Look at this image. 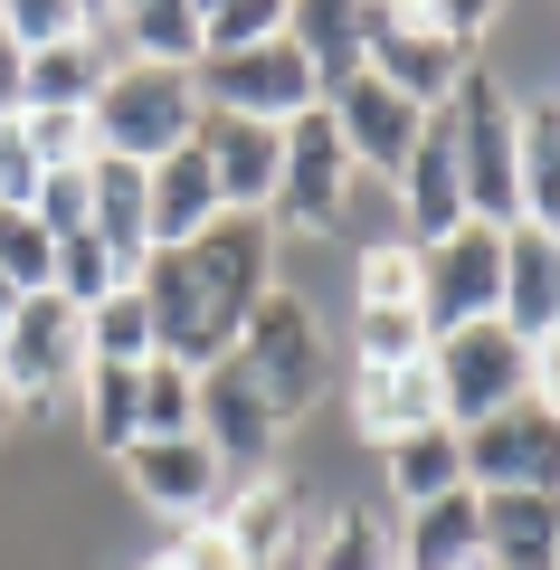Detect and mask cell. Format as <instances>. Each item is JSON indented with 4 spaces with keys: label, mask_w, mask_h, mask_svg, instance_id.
I'll use <instances>...</instances> for the list:
<instances>
[{
    "label": "cell",
    "mask_w": 560,
    "mask_h": 570,
    "mask_svg": "<svg viewBox=\"0 0 560 570\" xmlns=\"http://www.w3.org/2000/svg\"><path fill=\"white\" fill-rule=\"evenodd\" d=\"M419 428H446V400H438V371L400 362V371H352V438H371V448H400V438H419Z\"/></svg>",
    "instance_id": "d6986e66"
},
{
    "label": "cell",
    "mask_w": 560,
    "mask_h": 570,
    "mask_svg": "<svg viewBox=\"0 0 560 570\" xmlns=\"http://www.w3.org/2000/svg\"><path fill=\"white\" fill-rule=\"evenodd\" d=\"M10 314H20V285H10V276H0V333H10Z\"/></svg>",
    "instance_id": "7bdbcfd3"
},
{
    "label": "cell",
    "mask_w": 560,
    "mask_h": 570,
    "mask_svg": "<svg viewBox=\"0 0 560 570\" xmlns=\"http://www.w3.org/2000/svg\"><path fill=\"white\" fill-rule=\"evenodd\" d=\"M0 39L20 48V58L67 48V39H86V0H0Z\"/></svg>",
    "instance_id": "836d02e7"
},
{
    "label": "cell",
    "mask_w": 560,
    "mask_h": 570,
    "mask_svg": "<svg viewBox=\"0 0 560 570\" xmlns=\"http://www.w3.org/2000/svg\"><path fill=\"white\" fill-rule=\"evenodd\" d=\"M428 371H438L446 428H484L494 409L522 400V381H532V352H522L503 324H456V333H438V343H428Z\"/></svg>",
    "instance_id": "ba28073f"
},
{
    "label": "cell",
    "mask_w": 560,
    "mask_h": 570,
    "mask_svg": "<svg viewBox=\"0 0 560 570\" xmlns=\"http://www.w3.org/2000/svg\"><path fill=\"white\" fill-rule=\"evenodd\" d=\"M352 314H419V247L381 238L352 257Z\"/></svg>",
    "instance_id": "4316f807"
},
{
    "label": "cell",
    "mask_w": 560,
    "mask_h": 570,
    "mask_svg": "<svg viewBox=\"0 0 560 570\" xmlns=\"http://www.w3.org/2000/svg\"><path fill=\"white\" fill-rule=\"evenodd\" d=\"M171 570H247V551L228 542V523L209 513V523H180V542H171Z\"/></svg>",
    "instance_id": "ab89813d"
},
{
    "label": "cell",
    "mask_w": 560,
    "mask_h": 570,
    "mask_svg": "<svg viewBox=\"0 0 560 570\" xmlns=\"http://www.w3.org/2000/svg\"><path fill=\"white\" fill-rule=\"evenodd\" d=\"M228 362L247 371V390H257L285 428H295L304 409L333 390V343H323L314 305H304L295 285H266V295H257V314H247V333H238V352H228Z\"/></svg>",
    "instance_id": "7a4b0ae2"
},
{
    "label": "cell",
    "mask_w": 560,
    "mask_h": 570,
    "mask_svg": "<svg viewBox=\"0 0 560 570\" xmlns=\"http://www.w3.org/2000/svg\"><path fill=\"white\" fill-rule=\"evenodd\" d=\"M10 115H20V48L0 39V124H10Z\"/></svg>",
    "instance_id": "b9f144b4"
},
{
    "label": "cell",
    "mask_w": 560,
    "mask_h": 570,
    "mask_svg": "<svg viewBox=\"0 0 560 570\" xmlns=\"http://www.w3.org/2000/svg\"><path fill=\"white\" fill-rule=\"evenodd\" d=\"M342 209H352V153H342L333 115H295L285 124V163H276V209L266 228H295V238H333Z\"/></svg>",
    "instance_id": "52a82bcc"
},
{
    "label": "cell",
    "mask_w": 560,
    "mask_h": 570,
    "mask_svg": "<svg viewBox=\"0 0 560 570\" xmlns=\"http://www.w3.org/2000/svg\"><path fill=\"white\" fill-rule=\"evenodd\" d=\"M285 39H295V58L314 67L323 96H342V86L361 77V10L352 0H295V10H285Z\"/></svg>",
    "instance_id": "d4e9b609"
},
{
    "label": "cell",
    "mask_w": 560,
    "mask_h": 570,
    "mask_svg": "<svg viewBox=\"0 0 560 570\" xmlns=\"http://www.w3.org/2000/svg\"><path fill=\"white\" fill-rule=\"evenodd\" d=\"M494 295H503V238L494 228H456V238L419 247V324L428 343L456 324H494Z\"/></svg>",
    "instance_id": "30bf717a"
},
{
    "label": "cell",
    "mask_w": 560,
    "mask_h": 570,
    "mask_svg": "<svg viewBox=\"0 0 560 570\" xmlns=\"http://www.w3.org/2000/svg\"><path fill=\"white\" fill-rule=\"evenodd\" d=\"M209 456L228 466V485H257L266 466H276V438H285V419L247 390V371L238 362H219V371H200V428H190Z\"/></svg>",
    "instance_id": "7c38bea8"
},
{
    "label": "cell",
    "mask_w": 560,
    "mask_h": 570,
    "mask_svg": "<svg viewBox=\"0 0 560 570\" xmlns=\"http://www.w3.org/2000/svg\"><path fill=\"white\" fill-rule=\"evenodd\" d=\"M86 362H115V371H143V362H153V314H143L134 285L105 295V305L86 314Z\"/></svg>",
    "instance_id": "f546056e"
},
{
    "label": "cell",
    "mask_w": 560,
    "mask_h": 570,
    "mask_svg": "<svg viewBox=\"0 0 560 570\" xmlns=\"http://www.w3.org/2000/svg\"><path fill=\"white\" fill-rule=\"evenodd\" d=\"M219 181H209L200 142H180L171 163H153V247H190L200 228H219Z\"/></svg>",
    "instance_id": "603a6c76"
},
{
    "label": "cell",
    "mask_w": 560,
    "mask_h": 570,
    "mask_svg": "<svg viewBox=\"0 0 560 570\" xmlns=\"http://www.w3.org/2000/svg\"><path fill=\"white\" fill-rule=\"evenodd\" d=\"M86 124H96V153L153 171L200 134V86H190V67H115L105 96L86 105Z\"/></svg>",
    "instance_id": "277c9868"
},
{
    "label": "cell",
    "mask_w": 560,
    "mask_h": 570,
    "mask_svg": "<svg viewBox=\"0 0 560 570\" xmlns=\"http://www.w3.org/2000/svg\"><path fill=\"white\" fill-rule=\"evenodd\" d=\"M86 381V314L58 295H20L10 333H0V390L10 400H48V390Z\"/></svg>",
    "instance_id": "8fae6325"
},
{
    "label": "cell",
    "mask_w": 560,
    "mask_h": 570,
    "mask_svg": "<svg viewBox=\"0 0 560 570\" xmlns=\"http://www.w3.org/2000/svg\"><path fill=\"white\" fill-rule=\"evenodd\" d=\"M314 570H400V542H390L371 513H333L314 532Z\"/></svg>",
    "instance_id": "d6a6232c"
},
{
    "label": "cell",
    "mask_w": 560,
    "mask_h": 570,
    "mask_svg": "<svg viewBox=\"0 0 560 570\" xmlns=\"http://www.w3.org/2000/svg\"><path fill=\"white\" fill-rule=\"evenodd\" d=\"M105 77H115V67H105L86 39L39 48V58H20V115H86V105L105 96Z\"/></svg>",
    "instance_id": "484cf974"
},
{
    "label": "cell",
    "mask_w": 560,
    "mask_h": 570,
    "mask_svg": "<svg viewBox=\"0 0 560 570\" xmlns=\"http://www.w3.org/2000/svg\"><path fill=\"white\" fill-rule=\"evenodd\" d=\"M257 39H285V0H209L200 10V58H238Z\"/></svg>",
    "instance_id": "1f68e13d"
},
{
    "label": "cell",
    "mask_w": 560,
    "mask_h": 570,
    "mask_svg": "<svg viewBox=\"0 0 560 570\" xmlns=\"http://www.w3.org/2000/svg\"><path fill=\"white\" fill-rule=\"evenodd\" d=\"M190 86H200L209 115L276 124V134L323 105V86H314V67L295 58V39H257V48H238V58H200V67H190Z\"/></svg>",
    "instance_id": "8992f818"
},
{
    "label": "cell",
    "mask_w": 560,
    "mask_h": 570,
    "mask_svg": "<svg viewBox=\"0 0 560 570\" xmlns=\"http://www.w3.org/2000/svg\"><path fill=\"white\" fill-rule=\"evenodd\" d=\"M29 153H39V171H86L96 163V124L86 115H20Z\"/></svg>",
    "instance_id": "8d00e7d4"
},
{
    "label": "cell",
    "mask_w": 560,
    "mask_h": 570,
    "mask_svg": "<svg viewBox=\"0 0 560 570\" xmlns=\"http://www.w3.org/2000/svg\"><path fill=\"white\" fill-rule=\"evenodd\" d=\"M143 570H171V551H161V561H143Z\"/></svg>",
    "instance_id": "f6af8a7d"
},
{
    "label": "cell",
    "mask_w": 560,
    "mask_h": 570,
    "mask_svg": "<svg viewBox=\"0 0 560 570\" xmlns=\"http://www.w3.org/2000/svg\"><path fill=\"white\" fill-rule=\"evenodd\" d=\"M124 466H134L143 504H161L171 523H209V513H228V466L200 448V438H134L124 448Z\"/></svg>",
    "instance_id": "5bb4252c"
},
{
    "label": "cell",
    "mask_w": 560,
    "mask_h": 570,
    "mask_svg": "<svg viewBox=\"0 0 560 570\" xmlns=\"http://www.w3.org/2000/svg\"><path fill=\"white\" fill-rule=\"evenodd\" d=\"M475 570H484V561H475Z\"/></svg>",
    "instance_id": "bcb514c9"
},
{
    "label": "cell",
    "mask_w": 560,
    "mask_h": 570,
    "mask_svg": "<svg viewBox=\"0 0 560 570\" xmlns=\"http://www.w3.org/2000/svg\"><path fill=\"white\" fill-rule=\"evenodd\" d=\"M29 219L48 228V247L86 238V171H48V181H39V200H29Z\"/></svg>",
    "instance_id": "74e56055"
},
{
    "label": "cell",
    "mask_w": 560,
    "mask_h": 570,
    "mask_svg": "<svg viewBox=\"0 0 560 570\" xmlns=\"http://www.w3.org/2000/svg\"><path fill=\"white\" fill-rule=\"evenodd\" d=\"M419 352H428L419 314H352V371H400Z\"/></svg>",
    "instance_id": "e575fe53"
},
{
    "label": "cell",
    "mask_w": 560,
    "mask_h": 570,
    "mask_svg": "<svg viewBox=\"0 0 560 570\" xmlns=\"http://www.w3.org/2000/svg\"><path fill=\"white\" fill-rule=\"evenodd\" d=\"M276 285V228L266 219H219L190 247H153V266L134 276L143 314H153V352L180 371H219L238 352L257 295Z\"/></svg>",
    "instance_id": "6da1fadb"
},
{
    "label": "cell",
    "mask_w": 560,
    "mask_h": 570,
    "mask_svg": "<svg viewBox=\"0 0 560 570\" xmlns=\"http://www.w3.org/2000/svg\"><path fill=\"white\" fill-rule=\"evenodd\" d=\"M200 428V371H180V362H143V438H190Z\"/></svg>",
    "instance_id": "4dcf8cb0"
},
{
    "label": "cell",
    "mask_w": 560,
    "mask_h": 570,
    "mask_svg": "<svg viewBox=\"0 0 560 570\" xmlns=\"http://www.w3.org/2000/svg\"><path fill=\"white\" fill-rule=\"evenodd\" d=\"M228 542L247 551V570H276L285 551H295V523H304V485H285V475H257V485L228 494Z\"/></svg>",
    "instance_id": "cb8c5ba5"
},
{
    "label": "cell",
    "mask_w": 560,
    "mask_h": 570,
    "mask_svg": "<svg viewBox=\"0 0 560 570\" xmlns=\"http://www.w3.org/2000/svg\"><path fill=\"white\" fill-rule=\"evenodd\" d=\"M522 400H541L560 419V333H551V343H532V381H522Z\"/></svg>",
    "instance_id": "60d3db41"
},
{
    "label": "cell",
    "mask_w": 560,
    "mask_h": 570,
    "mask_svg": "<svg viewBox=\"0 0 560 570\" xmlns=\"http://www.w3.org/2000/svg\"><path fill=\"white\" fill-rule=\"evenodd\" d=\"M456 448L475 494H560V419L541 400H513L484 428H456Z\"/></svg>",
    "instance_id": "9c48e42d"
},
{
    "label": "cell",
    "mask_w": 560,
    "mask_h": 570,
    "mask_svg": "<svg viewBox=\"0 0 560 570\" xmlns=\"http://www.w3.org/2000/svg\"><path fill=\"white\" fill-rule=\"evenodd\" d=\"M323 115H333V134H342V153H352V171H381V181H400V163L419 153V105L409 96H390L381 77H352L342 96H323Z\"/></svg>",
    "instance_id": "2e32d148"
},
{
    "label": "cell",
    "mask_w": 560,
    "mask_h": 570,
    "mask_svg": "<svg viewBox=\"0 0 560 570\" xmlns=\"http://www.w3.org/2000/svg\"><path fill=\"white\" fill-rule=\"evenodd\" d=\"M10 409H20V400H10V390H0V428H10Z\"/></svg>",
    "instance_id": "ee69618b"
},
{
    "label": "cell",
    "mask_w": 560,
    "mask_h": 570,
    "mask_svg": "<svg viewBox=\"0 0 560 570\" xmlns=\"http://www.w3.org/2000/svg\"><path fill=\"white\" fill-rule=\"evenodd\" d=\"M446 134H456V171H465V219L503 238L522 200H513V105H503L494 67H465V86L446 96Z\"/></svg>",
    "instance_id": "5b68a950"
},
{
    "label": "cell",
    "mask_w": 560,
    "mask_h": 570,
    "mask_svg": "<svg viewBox=\"0 0 560 570\" xmlns=\"http://www.w3.org/2000/svg\"><path fill=\"white\" fill-rule=\"evenodd\" d=\"M48 266H58L48 228L29 219V209H0V276L20 285V295H48Z\"/></svg>",
    "instance_id": "d590c367"
},
{
    "label": "cell",
    "mask_w": 560,
    "mask_h": 570,
    "mask_svg": "<svg viewBox=\"0 0 560 570\" xmlns=\"http://www.w3.org/2000/svg\"><path fill=\"white\" fill-rule=\"evenodd\" d=\"M400 209H409V247H438L456 238L465 219V171H456V134H446V105L419 124V153L400 163Z\"/></svg>",
    "instance_id": "ac0fdd59"
},
{
    "label": "cell",
    "mask_w": 560,
    "mask_h": 570,
    "mask_svg": "<svg viewBox=\"0 0 560 570\" xmlns=\"http://www.w3.org/2000/svg\"><path fill=\"white\" fill-rule=\"evenodd\" d=\"M560 494H484V570H551Z\"/></svg>",
    "instance_id": "7402d4cb"
},
{
    "label": "cell",
    "mask_w": 560,
    "mask_h": 570,
    "mask_svg": "<svg viewBox=\"0 0 560 570\" xmlns=\"http://www.w3.org/2000/svg\"><path fill=\"white\" fill-rule=\"evenodd\" d=\"M484 561V494L456 485L438 504H409V532H400V570H475Z\"/></svg>",
    "instance_id": "ffe728a7"
},
{
    "label": "cell",
    "mask_w": 560,
    "mask_h": 570,
    "mask_svg": "<svg viewBox=\"0 0 560 570\" xmlns=\"http://www.w3.org/2000/svg\"><path fill=\"white\" fill-rule=\"evenodd\" d=\"M551 570H560V561H551Z\"/></svg>",
    "instance_id": "7dc6e473"
},
{
    "label": "cell",
    "mask_w": 560,
    "mask_h": 570,
    "mask_svg": "<svg viewBox=\"0 0 560 570\" xmlns=\"http://www.w3.org/2000/svg\"><path fill=\"white\" fill-rule=\"evenodd\" d=\"M494 324L513 333L522 352L560 333V238L551 228H503V295H494Z\"/></svg>",
    "instance_id": "e0dca14e"
},
{
    "label": "cell",
    "mask_w": 560,
    "mask_h": 570,
    "mask_svg": "<svg viewBox=\"0 0 560 570\" xmlns=\"http://www.w3.org/2000/svg\"><path fill=\"white\" fill-rule=\"evenodd\" d=\"M86 238L115 257L124 285L153 266V171H143V163H115V153L86 163Z\"/></svg>",
    "instance_id": "9a60e30c"
},
{
    "label": "cell",
    "mask_w": 560,
    "mask_h": 570,
    "mask_svg": "<svg viewBox=\"0 0 560 570\" xmlns=\"http://www.w3.org/2000/svg\"><path fill=\"white\" fill-rule=\"evenodd\" d=\"M86 438L105 456H124L143 438V371H115V362H86Z\"/></svg>",
    "instance_id": "f1b7e54d"
},
{
    "label": "cell",
    "mask_w": 560,
    "mask_h": 570,
    "mask_svg": "<svg viewBox=\"0 0 560 570\" xmlns=\"http://www.w3.org/2000/svg\"><path fill=\"white\" fill-rule=\"evenodd\" d=\"M200 163L209 181H219V209L228 219H266L276 209V163H285V134L276 124H238V115H209L200 105Z\"/></svg>",
    "instance_id": "4fadbf2b"
},
{
    "label": "cell",
    "mask_w": 560,
    "mask_h": 570,
    "mask_svg": "<svg viewBox=\"0 0 560 570\" xmlns=\"http://www.w3.org/2000/svg\"><path fill=\"white\" fill-rule=\"evenodd\" d=\"M513 200H522V228L560 238V96L513 105Z\"/></svg>",
    "instance_id": "44dd1931"
},
{
    "label": "cell",
    "mask_w": 560,
    "mask_h": 570,
    "mask_svg": "<svg viewBox=\"0 0 560 570\" xmlns=\"http://www.w3.org/2000/svg\"><path fill=\"white\" fill-rule=\"evenodd\" d=\"M475 48H456V29L438 10H409V0H361V77H381L390 96H409L419 115H438L465 86Z\"/></svg>",
    "instance_id": "3957f363"
},
{
    "label": "cell",
    "mask_w": 560,
    "mask_h": 570,
    "mask_svg": "<svg viewBox=\"0 0 560 570\" xmlns=\"http://www.w3.org/2000/svg\"><path fill=\"white\" fill-rule=\"evenodd\" d=\"M390 485H400L409 504H438V494H456V485H465L456 428H419V438H400V448H390Z\"/></svg>",
    "instance_id": "83f0119b"
},
{
    "label": "cell",
    "mask_w": 560,
    "mask_h": 570,
    "mask_svg": "<svg viewBox=\"0 0 560 570\" xmlns=\"http://www.w3.org/2000/svg\"><path fill=\"white\" fill-rule=\"evenodd\" d=\"M39 181H48V171H39V153H29L20 115H10V124H0V209H29V200H39Z\"/></svg>",
    "instance_id": "f35d334b"
}]
</instances>
